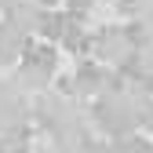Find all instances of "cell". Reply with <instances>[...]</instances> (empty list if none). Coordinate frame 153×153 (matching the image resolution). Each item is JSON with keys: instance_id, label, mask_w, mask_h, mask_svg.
<instances>
[]
</instances>
